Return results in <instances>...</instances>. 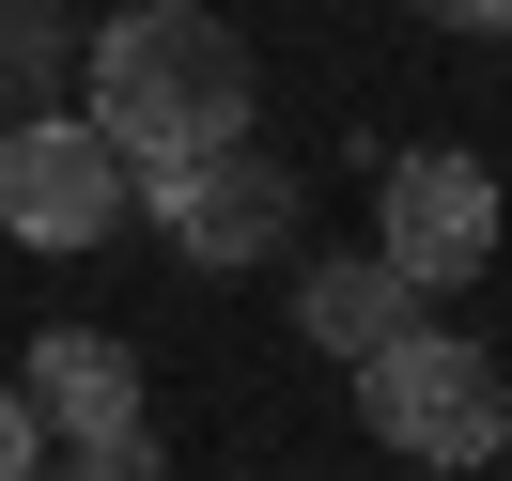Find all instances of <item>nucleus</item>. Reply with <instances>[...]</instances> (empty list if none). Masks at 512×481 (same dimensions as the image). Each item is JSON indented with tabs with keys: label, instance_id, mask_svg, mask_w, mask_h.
Here are the masks:
<instances>
[{
	"label": "nucleus",
	"instance_id": "obj_4",
	"mask_svg": "<svg viewBox=\"0 0 512 481\" xmlns=\"http://www.w3.org/2000/svg\"><path fill=\"white\" fill-rule=\"evenodd\" d=\"M140 218L171 233V264L233 280V264H280V249H295V171L264 156V140H218V156L140 171Z\"/></svg>",
	"mask_w": 512,
	"mask_h": 481
},
{
	"label": "nucleus",
	"instance_id": "obj_1",
	"mask_svg": "<svg viewBox=\"0 0 512 481\" xmlns=\"http://www.w3.org/2000/svg\"><path fill=\"white\" fill-rule=\"evenodd\" d=\"M94 140L125 171H171V156L249 140V47H233L202 0H125V16L94 32Z\"/></svg>",
	"mask_w": 512,
	"mask_h": 481
},
{
	"label": "nucleus",
	"instance_id": "obj_2",
	"mask_svg": "<svg viewBox=\"0 0 512 481\" xmlns=\"http://www.w3.org/2000/svg\"><path fill=\"white\" fill-rule=\"evenodd\" d=\"M357 419H373V450H404V466H497L512 450V373L481 342H450V326H404L388 357H357Z\"/></svg>",
	"mask_w": 512,
	"mask_h": 481
},
{
	"label": "nucleus",
	"instance_id": "obj_5",
	"mask_svg": "<svg viewBox=\"0 0 512 481\" xmlns=\"http://www.w3.org/2000/svg\"><path fill=\"white\" fill-rule=\"evenodd\" d=\"M373 249L404 264L419 295L481 280V264H497V171H481V156H388V218H373Z\"/></svg>",
	"mask_w": 512,
	"mask_h": 481
},
{
	"label": "nucleus",
	"instance_id": "obj_10",
	"mask_svg": "<svg viewBox=\"0 0 512 481\" xmlns=\"http://www.w3.org/2000/svg\"><path fill=\"white\" fill-rule=\"evenodd\" d=\"M419 16H450V32H512V0H419Z\"/></svg>",
	"mask_w": 512,
	"mask_h": 481
},
{
	"label": "nucleus",
	"instance_id": "obj_8",
	"mask_svg": "<svg viewBox=\"0 0 512 481\" xmlns=\"http://www.w3.org/2000/svg\"><path fill=\"white\" fill-rule=\"evenodd\" d=\"M63 481H171V450H156V419H125V435H78Z\"/></svg>",
	"mask_w": 512,
	"mask_h": 481
},
{
	"label": "nucleus",
	"instance_id": "obj_6",
	"mask_svg": "<svg viewBox=\"0 0 512 481\" xmlns=\"http://www.w3.org/2000/svg\"><path fill=\"white\" fill-rule=\"evenodd\" d=\"M295 326L357 373V357H388V342L419 326V280H404L388 249H311V264H295Z\"/></svg>",
	"mask_w": 512,
	"mask_h": 481
},
{
	"label": "nucleus",
	"instance_id": "obj_9",
	"mask_svg": "<svg viewBox=\"0 0 512 481\" xmlns=\"http://www.w3.org/2000/svg\"><path fill=\"white\" fill-rule=\"evenodd\" d=\"M32 466H47V419H32V388L0 373V481H32Z\"/></svg>",
	"mask_w": 512,
	"mask_h": 481
},
{
	"label": "nucleus",
	"instance_id": "obj_3",
	"mask_svg": "<svg viewBox=\"0 0 512 481\" xmlns=\"http://www.w3.org/2000/svg\"><path fill=\"white\" fill-rule=\"evenodd\" d=\"M140 202V171L94 140V109H16L0 125V233L16 249H109Z\"/></svg>",
	"mask_w": 512,
	"mask_h": 481
},
{
	"label": "nucleus",
	"instance_id": "obj_7",
	"mask_svg": "<svg viewBox=\"0 0 512 481\" xmlns=\"http://www.w3.org/2000/svg\"><path fill=\"white\" fill-rule=\"evenodd\" d=\"M16 388H32V419H47V435H125V419H140V357L125 342H109V326H47V342L32 357H16Z\"/></svg>",
	"mask_w": 512,
	"mask_h": 481
}]
</instances>
